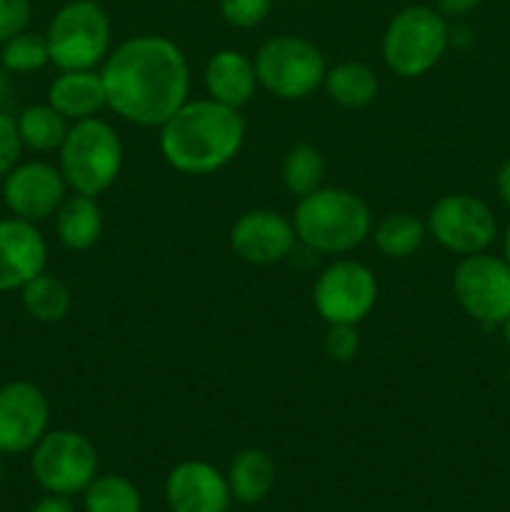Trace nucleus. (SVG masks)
I'll return each mask as SVG.
<instances>
[{
    "mask_svg": "<svg viewBox=\"0 0 510 512\" xmlns=\"http://www.w3.org/2000/svg\"><path fill=\"white\" fill-rule=\"evenodd\" d=\"M378 280L358 260H335L315 280L313 303L328 325H358L375 308Z\"/></svg>",
    "mask_w": 510,
    "mask_h": 512,
    "instance_id": "1a4fd4ad",
    "label": "nucleus"
},
{
    "mask_svg": "<svg viewBox=\"0 0 510 512\" xmlns=\"http://www.w3.org/2000/svg\"><path fill=\"white\" fill-rule=\"evenodd\" d=\"M495 183H498V195H500V200H503V203L510 208V158L505 160L503 165H500L498 180H495Z\"/></svg>",
    "mask_w": 510,
    "mask_h": 512,
    "instance_id": "72a5a7b5",
    "label": "nucleus"
},
{
    "mask_svg": "<svg viewBox=\"0 0 510 512\" xmlns=\"http://www.w3.org/2000/svg\"><path fill=\"white\" fill-rule=\"evenodd\" d=\"M0 483H3V453H0Z\"/></svg>",
    "mask_w": 510,
    "mask_h": 512,
    "instance_id": "4c0bfd02",
    "label": "nucleus"
},
{
    "mask_svg": "<svg viewBox=\"0 0 510 512\" xmlns=\"http://www.w3.org/2000/svg\"><path fill=\"white\" fill-rule=\"evenodd\" d=\"M165 500L170 512H228V478L203 460H188L170 470L165 480Z\"/></svg>",
    "mask_w": 510,
    "mask_h": 512,
    "instance_id": "dca6fc26",
    "label": "nucleus"
},
{
    "mask_svg": "<svg viewBox=\"0 0 510 512\" xmlns=\"http://www.w3.org/2000/svg\"><path fill=\"white\" fill-rule=\"evenodd\" d=\"M23 148L35 153H53L60 150L65 135H68V118L60 115L50 103L28 105L23 113L15 118Z\"/></svg>",
    "mask_w": 510,
    "mask_h": 512,
    "instance_id": "412c9836",
    "label": "nucleus"
},
{
    "mask_svg": "<svg viewBox=\"0 0 510 512\" xmlns=\"http://www.w3.org/2000/svg\"><path fill=\"white\" fill-rule=\"evenodd\" d=\"M205 90L208 98L228 105V108L240 110L258 88V75H255V63L245 53L233 48H223L210 55L205 63Z\"/></svg>",
    "mask_w": 510,
    "mask_h": 512,
    "instance_id": "f3484780",
    "label": "nucleus"
},
{
    "mask_svg": "<svg viewBox=\"0 0 510 512\" xmlns=\"http://www.w3.org/2000/svg\"><path fill=\"white\" fill-rule=\"evenodd\" d=\"M375 248L385 258H410L425 240V223L410 213H390L375 225Z\"/></svg>",
    "mask_w": 510,
    "mask_h": 512,
    "instance_id": "b1692460",
    "label": "nucleus"
},
{
    "mask_svg": "<svg viewBox=\"0 0 510 512\" xmlns=\"http://www.w3.org/2000/svg\"><path fill=\"white\" fill-rule=\"evenodd\" d=\"M225 478L238 503H260L275 485V463L265 450L248 448L235 455Z\"/></svg>",
    "mask_w": 510,
    "mask_h": 512,
    "instance_id": "aec40b11",
    "label": "nucleus"
},
{
    "mask_svg": "<svg viewBox=\"0 0 510 512\" xmlns=\"http://www.w3.org/2000/svg\"><path fill=\"white\" fill-rule=\"evenodd\" d=\"M48 243L38 225L15 215L0 220V293L23 288L35 275L45 273Z\"/></svg>",
    "mask_w": 510,
    "mask_h": 512,
    "instance_id": "2eb2a0df",
    "label": "nucleus"
},
{
    "mask_svg": "<svg viewBox=\"0 0 510 512\" xmlns=\"http://www.w3.org/2000/svg\"><path fill=\"white\" fill-rule=\"evenodd\" d=\"M68 198V183L55 165L43 160L18 163L3 175V203L10 215L28 223H40L58 213Z\"/></svg>",
    "mask_w": 510,
    "mask_h": 512,
    "instance_id": "f8f14e48",
    "label": "nucleus"
},
{
    "mask_svg": "<svg viewBox=\"0 0 510 512\" xmlns=\"http://www.w3.org/2000/svg\"><path fill=\"white\" fill-rule=\"evenodd\" d=\"M23 140H20L15 118L0 110V178L20 163Z\"/></svg>",
    "mask_w": 510,
    "mask_h": 512,
    "instance_id": "7c9ffc66",
    "label": "nucleus"
},
{
    "mask_svg": "<svg viewBox=\"0 0 510 512\" xmlns=\"http://www.w3.org/2000/svg\"><path fill=\"white\" fill-rule=\"evenodd\" d=\"M480 5V0H438V10L450 18H458V15L470 13Z\"/></svg>",
    "mask_w": 510,
    "mask_h": 512,
    "instance_id": "473e14b6",
    "label": "nucleus"
},
{
    "mask_svg": "<svg viewBox=\"0 0 510 512\" xmlns=\"http://www.w3.org/2000/svg\"><path fill=\"white\" fill-rule=\"evenodd\" d=\"M58 153L68 188L90 198L105 193L123 168V143L113 125L100 118L75 120Z\"/></svg>",
    "mask_w": 510,
    "mask_h": 512,
    "instance_id": "20e7f679",
    "label": "nucleus"
},
{
    "mask_svg": "<svg viewBox=\"0 0 510 512\" xmlns=\"http://www.w3.org/2000/svg\"><path fill=\"white\" fill-rule=\"evenodd\" d=\"M323 345L330 358L338 360V363H348L360 350L358 325H328Z\"/></svg>",
    "mask_w": 510,
    "mask_h": 512,
    "instance_id": "c85d7f7f",
    "label": "nucleus"
},
{
    "mask_svg": "<svg viewBox=\"0 0 510 512\" xmlns=\"http://www.w3.org/2000/svg\"><path fill=\"white\" fill-rule=\"evenodd\" d=\"M445 15L430 5H405L390 18L383 35V60L400 78H418L433 70L448 50Z\"/></svg>",
    "mask_w": 510,
    "mask_h": 512,
    "instance_id": "39448f33",
    "label": "nucleus"
},
{
    "mask_svg": "<svg viewBox=\"0 0 510 512\" xmlns=\"http://www.w3.org/2000/svg\"><path fill=\"white\" fill-rule=\"evenodd\" d=\"M330 98L343 108H365L378 95V75L365 63H340L325 70L323 80Z\"/></svg>",
    "mask_w": 510,
    "mask_h": 512,
    "instance_id": "5701e85b",
    "label": "nucleus"
},
{
    "mask_svg": "<svg viewBox=\"0 0 510 512\" xmlns=\"http://www.w3.org/2000/svg\"><path fill=\"white\" fill-rule=\"evenodd\" d=\"M18 293L25 313L38 323H60V320L68 318L70 305H73L68 285L48 273L35 275Z\"/></svg>",
    "mask_w": 510,
    "mask_h": 512,
    "instance_id": "4be33fe9",
    "label": "nucleus"
},
{
    "mask_svg": "<svg viewBox=\"0 0 510 512\" xmlns=\"http://www.w3.org/2000/svg\"><path fill=\"white\" fill-rule=\"evenodd\" d=\"M280 178H283L285 188L293 195H298V198H305V195L323 188L325 160L320 150L308 143L290 148L283 160V168H280Z\"/></svg>",
    "mask_w": 510,
    "mask_h": 512,
    "instance_id": "393cba45",
    "label": "nucleus"
},
{
    "mask_svg": "<svg viewBox=\"0 0 510 512\" xmlns=\"http://www.w3.org/2000/svg\"><path fill=\"white\" fill-rule=\"evenodd\" d=\"M30 512H75L73 503L68 500V495H45L38 503L30 508Z\"/></svg>",
    "mask_w": 510,
    "mask_h": 512,
    "instance_id": "2f4dec72",
    "label": "nucleus"
},
{
    "mask_svg": "<svg viewBox=\"0 0 510 512\" xmlns=\"http://www.w3.org/2000/svg\"><path fill=\"white\" fill-rule=\"evenodd\" d=\"M293 228L300 243L315 253L343 255L368 238L373 218L360 195L345 188H318L298 200Z\"/></svg>",
    "mask_w": 510,
    "mask_h": 512,
    "instance_id": "7ed1b4c3",
    "label": "nucleus"
},
{
    "mask_svg": "<svg viewBox=\"0 0 510 512\" xmlns=\"http://www.w3.org/2000/svg\"><path fill=\"white\" fill-rule=\"evenodd\" d=\"M50 63L58 70H88L108 58L110 18L95 0H68L45 30Z\"/></svg>",
    "mask_w": 510,
    "mask_h": 512,
    "instance_id": "423d86ee",
    "label": "nucleus"
},
{
    "mask_svg": "<svg viewBox=\"0 0 510 512\" xmlns=\"http://www.w3.org/2000/svg\"><path fill=\"white\" fill-rule=\"evenodd\" d=\"M85 512H143V498L123 475H103L85 488Z\"/></svg>",
    "mask_w": 510,
    "mask_h": 512,
    "instance_id": "a878e982",
    "label": "nucleus"
},
{
    "mask_svg": "<svg viewBox=\"0 0 510 512\" xmlns=\"http://www.w3.org/2000/svg\"><path fill=\"white\" fill-rule=\"evenodd\" d=\"M8 90H10V73L0 65V103L8 98Z\"/></svg>",
    "mask_w": 510,
    "mask_h": 512,
    "instance_id": "f704fd0d",
    "label": "nucleus"
},
{
    "mask_svg": "<svg viewBox=\"0 0 510 512\" xmlns=\"http://www.w3.org/2000/svg\"><path fill=\"white\" fill-rule=\"evenodd\" d=\"M428 230L445 250L458 255L485 253L495 240V215L483 200L465 193L443 195L430 208Z\"/></svg>",
    "mask_w": 510,
    "mask_h": 512,
    "instance_id": "9b49d317",
    "label": "nucleus"
},
{
    "mask_svg": "<svg viewBox=\"0 0 510 512\" xmlns=\"http://www.w3.org/2000/svg\"><path fill=\"white\" fill-rule=\"evenodd\" d=\"M220 15L228 25L240 30L255 28L268 18L273 0H220Z\"/></svg>",
    "mask_w": 510,
    "mask_h": 512,
    "instance_id": "cd10ccee",
    "label": "nucleus"
},
{
    "mask_svg": "<svg viewBox=\"0 0 510 512\" xmlns=\"http://www.w3.org/2000/svg\"><path fill=\"white\" fill-rule=\"evenodd\" d=\"M35 480L53 495L85 493L98 473V450L75 430H48L30 458Z\"/></svg>",
    "mask_w": 510,
    "mask_h": 512,
    "instance_id": "6e6552de",
    "label": "nucleus"
},
{
    "mask_svg": "<svg viewBox=\"0 0 510 512\" xmlns=\"http://www.w3.org/2000/svg\"><path fill=\"white\" fill-rule=\"evenodd\" d=\"M243 140V115L213 98L185 100L160 125V153L170 168L185 175H208L225 168L240 153Z\"/></svg>",
    "mask_w": 510,
    "mask_h": 512,
    "instance_id": "f03ea898",
    "label": "nucleus"
},
{
    "mask_svg": "<svg viewBox=\"0 0 510 512\" xmlns=\"http://www.w3.org/2000/svg\"><path fill=\"white\" fill-rule=\"evenodd\" d=\"M100 75L108 108L143 128H160L190 93L188 60L165 35H135L120 43Z\"/></svg>",
    "mask_w": 510,
    "mask_h": 512,
    "instance_id": "f257e3e1",
    "label": "nucleus"
},
{
    "mask_svg": "<svg viewBox=\"0 0 510 512\" xmlns=\"http://www.w3.org/2000/svg\"><path fill=\"white\" fill-rule=\"evenodd\" d=\"M293 220L275 210H248L230 228V248L250 265H273L295 248Z\"/></svg>",
    "mask_w": 510,
    "mask_h": 512,
    "instance_id": "4468645a",
    "label": "nucleus"
},
{
    "mask_svg": "<svg viewBox=\"0 0 510 512\" xmlns=\"http://www.w3.org/2000/svg\"><path fill=\"white\" fill-rule=\"evenodd\" d=\"M505 263L510 265V225L508 230H505Z\"/></svg>",
    "mask_w": 510,
    "mask_h": 512,
    "instance_id": "c9c22d12",
    "label": "nucleus"
},
{
    "mask_svg": "<svg viewBox=\"0 0 510 512\" xmlns=\"http://www.w3.org/2000/svg\"><path fill=\"white\" fill-rule=\"evenodd\" d=\"M55 235L60 245L75 253L93 248L103 235V210L90 195H70L55 213Z\"/></svg>",
    "mask_w": 510,
    "mask_h": 512,
    "instance_id": "6ab92c4d",
    "label": "nucleus"
},
{
    "mask_svg": "<svg viewBox=\"0 0 510 512\" xmlns=\"http://www.w3.org/2000/svg\"><path fill=\"white\" fill-rule=\"evenodd\" d=\"M503 338H505V343L510 345V318L503 323Z\"/></svg>",
    "mask_w": 510,
    "mask_h": 512,
    "instance_id": "e433bc0d",
    "label": "nucleus"
},
{
    "mask_svg": "<svg viewBox=\"0 0 510 512\" xmlns=\"http://www.w3.org/2000/svg\"><path fill=\"white\" fill-rule=\"evenodd\" d=\"M508 385H510V373H508Z\"/></svg>",
    "mask_w": 510,
    "mask_h": 512,
    "instance_id": "58836bf2",
    "label": "nucleus"
},
{
    "mask_svg": "<svg viewBox=\"0 0 510 512\" xmlns=\"http://www.w3.org/2000/svg\"><path fill=\"white\" fill-rule=\"evenodd\" d=\"M33 18L30 0H0V45L28 30Z\"/></svg>",
    "mask_w": 510,
    "mask_h": 512,
    "instance_id": "c756f323",
    "label": "nucleus"
},
{
    "mask_svg": "<svg viewBox=\"0 0 510 512\" xmlns=\"http://www.w3.org/2000/svg\"><path fill=\"white\" fill-rule=\"evenodd\" d=\"M453 293L473 320L503 325L510 318V265L495 255H465L453 273Z\"/></svg>",
    "mask_w": 510,
    "mask_h": 512,
    "instance_id": "9d476101",
    "label": "nucleus"
},
{
    "mask_svg": "<svg viewBox=\"0 0 510 512\" xmlns=\"http://www.w3.org/2000/svg\"><path fill=\"white\" fill-rule=\"evenodd\" d=\"M50 403L43 390L28 380L0 385V453L18 455L33 450L48 433Z\"/></svg>",
    "mask_w": 510,
    "mask_h": 512,
    "instance_id": "ddd939ff",
    "label": "nucleus"
},
{
    "mask_svg": "<svg viewBox=\"0 0 510 512\" xmlns=\"http://www.w3.org/2000/svg\"><path fill=\"white\" fill-rule=\"evenodd\" d=\"M48 103L68 120L95 118L108 108V95L100 70H60L48 88Z\"/></svg>",
    "mask_w": 510,
    "mask_h": 512,
    "instance_id": "a211bd4d",
    "label": "nucleus"
},
{
    "mask_svg": "<svg viewBox=\"0 0 510 512\" xmlns=\"http://www.w3.org/2000/svg\"><path fill=\"white\" fill-rule=\"evenodd\" d=\"M255 75L270 95L280 100H303L325 80L323 53L298 35H275L255 53Z\"/></svg>",
    "mask_w": 510,
    "mask_h": 512,
    "instance_id": "0eeeda50",
    "label": "nucleus"
},
{
    "mask_svg": "<svg viewBox=\"0 0 510 512\" xmlns=\"http://www.w3.org/2000/svg\"><path fill=\"white\" fill-rule=\"evenodd\" d=\"M50 63L45 35L23 30L0 45V65L8 73H35Z\"/></svg>",
    "mask_w": 510,
    "mask_h": 512,
    "instance_id": "bb28decb",
    "label": "nucleus"
}]
</instances>
